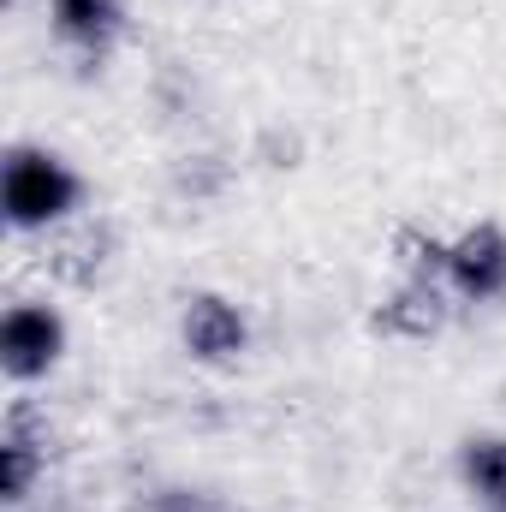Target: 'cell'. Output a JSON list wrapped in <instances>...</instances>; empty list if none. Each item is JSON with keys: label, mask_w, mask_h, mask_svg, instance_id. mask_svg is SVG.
Instances as JSON below:
<instances>
[{"label": "cell", "mask_w": 506, "mask_h": 512, "mask_svg": "<svg viewBox=\"0 0 506 512\" xmlns=\"http://www.w3.org/2000/svg\"><path fill=\"white\" fill-rule=\"evenodd\" d=\"M185 340H191L203 358H221V352H239V346H245V322H239L221 298H197L191 316H185Z\"/></svg>", "instance_id": "cell-4"}, {"label": "cell", "mask_w": 506, "mask_h": 512, "mask_svg": "<svg viewBox=\"0 0 506 512\" xmlns=\"http://www.w3.org/2000/svg\"><path fill=\"white\" fill-rule=\"evenodd\" d=\"M78 173L60 161V155H48V149H12V161H6V179H0V203H6V221L12 227H48V221H60V215H72L78 209Z\"/></svg>", "instance_id": "cell-1"}, {"label": "cell", "mask_w": 506, "mask_h": 512, "mask_svg": "<svg viewBox=\"0 0 506 512\" xmlns=\"http://www.w3.org/2000/svg\"><path fill=\"white\" fill-rule=\"evenodd\" d=\"M465 477H471L495 507H506V441H471V447H465Z\"/></svg>", "instance_id": "cell-6"}, {"label": "cell", "mask_w": 506, "mask_h": 512, "mask_svg": "<svg viewBox=\"0 0 506 512\" xmlns=\"http://www.w3.org/2000/svg\"><path fill=\"white\" fill-rule=\"evenodd\" d=\"M447 274H453L459 292H471V298H495V292H506V239L495 233V227L465 233V239L447 251Z\"/></svg>", "instance_id": "cell-3"}, {"label": "cell", "mask_w": 506, "mask_h": 512, "mask_svg": "<svg viewBox=\"0 0 506 512\" xmlns=\"http://www.w3.org/2000/svg\"><path fill=\"white\" fill-rule=\"evenodd\" d=\"M60 340H66V328H60V316L48 304H12L6 322H0V364L18 382L24 376H42L60 358Z\"/></svg>", "instance_id": "cell-2"}, {"label": "cell", "mask_w": 506, "mask_h": 512, "mask_svg": "<svg viewBox=\"0 0 506 512\" xmlns=\"http://www.w3.org/2000/svg\"><path fill=\"white\" fill-rule=\"evenodd\" d=\"M30 483V447L24 441H6V501H18Z\"/></svg>", "instance_id": "cell-7"}, {"label": "cell", "mask_w": 506, "mask_h": 512, "mask_svg": "<svg viewBox=\"0 0 506 512\" xmlns=\"http://www.w3.org/2000/svg\"><path fill=\"white\" fill-rule=\"evenodd\" d=\"M114 18H120V6H114V0H54V24H60L66 36H78V42L108 36V30H114Z\"/></svg>", "instance_id": "cell-5"}, {"label": "cell", "mask_w": 506, "mask_h": 512, "mask_svg": "<svg viewBox=\"0 0 506 512\" xmlns=\"http://www.w3.org/2000/svg\"><path fill=\"white\" fill-rule=\"evenodd\" d=\"M501 512H506V507H501Z\"/></svg>", "instance_id": "cell-8"}]
</instances>
